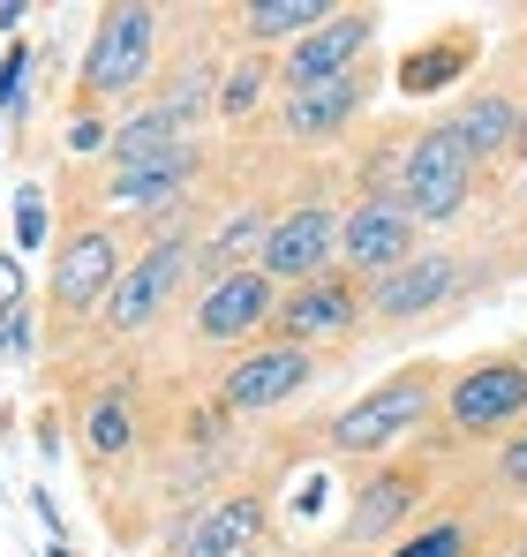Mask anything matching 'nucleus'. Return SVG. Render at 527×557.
<instances>
[{
    "instance_id": "obj_16",
    "label": "nucleus",
    "mask_w": 527,
    "mask_h": 557,
    "mask_svg": "<svg viewBox=\"0 0 527 557\" xmlns=\"http://www.w3.org/2000/svg\"><path fill=\"white\" fill-rule=\"evenodd\" d=\"M452 286H459L452 257H415V264H400L392 278L369 286V309L377 317H430L438 301H452Z\"/></svg>"
},
{
    "instance_id": "obj_24",
    "label": "nucleus",
    "mask_w": 527,
    "mask_h": 557,
    "mask_svg": "<svg viewBox=\"0 0 527 557\" xmlns=\"http://www.w3.org/2000/svg\"><path fill=\"white\" fill-rule=\"evenodd\" d=\"M159 106L174 113L181 128H196L204 113H219V76H211L204 61H188V69H174V76H167V91H159Z\"/></svg>"
},
{
    "instance_id": "obj_30",
    "label": "nucleus",
    "mask_w": 527,
    "mask_h": 557,
    "mask_svg": "<svg viewBox=\"0 0 527 557\" xmlns=\"http://www.w3.org/2000/svg\"><path fill=\"white\" fill-rule=\"evenodd\" d=\"M505 482H513V490H527V437H513V445H505Z\"/></svg>"
},
{
    "instance_id": "obj_14",
    "label": "nucleus",
    "mask_w": 527,
    "mask_h": 557,
    "mask_svg": "<svg viewBox=\"0 0 527 557\" xmlns=\"http://www.w3.org/2000/svg\"><path fill=\"white\" fill-rule=\"evenodd\" d=\"M196 174H204V151H196V144H181V151H167V159H159V166L121 174V182H113V203H121V211H144V219H167V211H181V203H188Z\"/></svg>"
},
{
    "instance_id": "obj_13",
    "label": "nucleus",
    "mask_w": 527,
    "mask_h": 557,
    "mask_svg": "<svg viewBox=\"0 0 527 557\" xmlns=\"http://www.w3.org/2000/svg\"><path fill=\"white\" fill-rule=\"evenodd\" d=\"M264 497L257 490H234V497H211L188 512V528L174 535V557H249L264 535Z\"/></svg>"
},
{
    "instance_id": "obj_31",
    "label": "nucleus",
    "mask_w": 527,
    "mask_h": 557,
    "mask_svg": "<svg viewBox=\"0 0 527 557\" xmlns=\"http://www.w3.org/2000/svg\"><path fill=\"white\" fill-rule=\"evenodd\" d=\"M15 294H23V264L0 257V309H15Z\"/></svg>"
},
{
    "instance_id": "obj_27",
    "label": "nucleus",
    "mask_w": 527,
    "mask_h": 557,
    "mask_svg": "<svg viewBox=\"0 0 527 557\" xmlns=\"http://www.w3.org/2000/svg\"><path fill=\"white\" fill-rule=\"evenodd\" d=\"M392 557H467V535L459 528H430V535H415L407 550H392Z\"/></svg>"
},
{
    "instance_id": "obj_25",
    "label": "nucleus",
    "mask_w": 527,
    "mask_h": 557,
    "mask_svg": "<svg viewBox=\"0 0 527 557\" xmlns=\"http://www.w3.org/2000/svg\"><path fill=\"white\" fill-rule=\"evenodd\" d=\"M271 91V61H234L226 76H219V121H249Z\"/></svg>"
},
{
    "instance_id": "obj_2",
    "label": "nucleus",
    "mask_w": 527,
    "mask_h": 557,
    "mask_svg": "<svg viewBox=\"0 0 527 557\" xmlns=\"http://www.w3.org/2000/svg\"><path fill=\"white\" fill-rule=\"evenodd\" d=\"M196 264H204V242H196V234H181V226L159 234L144 257H128V272L113 278V294H106V332H151Z\"/></svg>"
},
{
    "instance_id": "obj_11",
    "label": "nucleus",
    "mask_w": 527,
    "mask_h": 557,
    "mask_svg": "<svg viewBox=\"0 0 527 557\" xmlns=\"http://www.w3.org/2000/svg\"><path fill=\"white\" fill-rule=\"evenodd\" d=\"M444 407H452V422H459L467 437H490V430L520 422V414H527V362H513V355L475 362V370L444 392Z\"/></svg>"
},
{
    "instance_id": "obj_1",
    "label": "nucleus",
    "mask_w": 527,
    "mask_h": 557,
    "mask_svg": "<svg viewBox=\"0 0 527 557\" xmlns=\"http://www.w3.org/2000/svg\"><path fill=\"white\" fill-rule=\"evenodd\" d=\"M151 61H159V8H98V30H90L84 76H76V98L90 113L113 106V98L144 91L151 84Z\"/></svg>"
},
{
    "instance_id": "obj_7",
    "label": "nucleus",
    "mask_w": 527,
    "mask_h": 557,
    "mask_svg": "<svg viewBox=\"0 0 527 557\" xmlns=\"http://www.w3.org/2000/svg\"><path fill=\"white\" fill-rule=\"evenodd\" d=\"M377 46V15L369 8H332L302 46H286V61H279V76H286V91H309V84H340L361 69V53Z\"/></svg>"
},
{
    "instance_id": "obj_8",
    "label": "nucleus",
    "mask_w": 527,
    "mask_h": 557,
    "mask_svg": "<svg viewBox=\"0 0 527 557\" xmlns=\"http://www.w3.org/2000/svg\"><path fill=\"white\" fill-rule=\"evenodd\" d=\"M332 257H340V211L332 203H294V211L271 219V242H264L257 272L271 286H309V278H324Z\"/></svg>"
},
{
    "instance_id": "obj_29",
    "label": "nucleus",
    "mask_w": 527,
    "mask_h": 557,
    "mask_svg": "<svg viewBox=\"0 0 527 557\" xmlns=\"http://www.w3.org/2000/svg\"><path fill=\"white\" fill-rule=\"evenodd\" d=\"M15 226H23V242H38V234H46V196H38V188H23V196H15Z\"/></svg>"
},
{
    "instance_id": "obj_20",
    "label": "nucleus",
    "mask_w": 527,
    "mask_h": 557,
    "mask_svg": "<svg viewBox=\"0 0 527 557\" xmlns=\"http://www.w3.org/2000/svg\"><path fill=\"white\" fill-rule=\"evenodd\" d=\"M324 15H332L324 0H249L234 23H242V38H249V46H302Z\"/></svg>"
},
{
    "instance_id": "obj_21",
    "label": "nucleus",
    "mask_w": 527,
    "mask_h": 557,
    "mask_svg": "<svg viewBox=\"0 0 527 557\" xmlns=\"http://www.w3.org/2000/svg\"><path fill=\"white\" fill-rule=\"evenodd\" d=\"M452 136L467 144V159H490V151H513V136H520V106L513 98H475V106H459L452 113Z\"/></svg>"
},
{
    "instance_id": "obj_33",
    "label": "nucleus",
    "mask_w": 527,
    "mask_h": 557,
    "mask_svg": "<svg viewBox=\"0 0 527 557\" xmlns=\"http://www.w3.org/2000/svg\"><path fill=\"white\" fill-rule=\"evenodd\" d=\"M46 557H69V543H53V550H46Z\"/></svg>"
},
{
    "instance_id": "obj_15",
    "label": "nucleus",
    "mask_w": 527,
    "mask_h": 557,
    "mask_svg": "<svg viewBox=\"0 0 527 557\" xmlns=\"http://www.w3.org/2000/svg\"><path fill=\"white\" fill-rule=\"evenodd\" d=\"M188 144V128H181L174 113L151 98V106H136L128 121H113V144H106V166H113V182L121 174H144V166H159L167 151H181Z\"/></svg>"
},
{
    "instance_id": "obj_32",
    "label": "nucleus",
    "mask_w": 527,
    "mask_h": 557,
    "mask_svg": "<svg viewBox=\"0 0 527 557\" xmlns=\"http://www.w3.org/2000/svg\"><path fill=\"white\" fill-rule=\"evenodd\" d=\"M513 151H527V113H520V136H513Z\"/></svg>"
},
{
    "instance_id": "obj_3",
    "label": "nucleus",
    "mask_w": 527,
    "mask_h": 557,
    "mask_svg": "<svg viewBox=\"0 0 527 557\" xmlns=\"http://www.w3.org/2000/svg\"><path fill=\"white\" fill-rule=\"evenodd\" d=\"M317 384V355L309 347H286V339H257V347H242L226 376H219V407L226 414H271V407H286V399H302Z\"/></svg>"
},
{
    "instance_id": "obj_18",
    "label": "nucleus",
    "mask_w": 527,
    "mask_h": 557,
    "mask_svg": "<svg viewBox=\"0 0 527 557\" xmlns=\"http://www.w3.org/2000/svg\"><path fill=\"white\" fill-rule=\"evenodd\" d=\"M369 98V69H354L340 84H309V91H286V136H340Z\"/></svg>"
},
{
    "instance_id": "obj_9",
    "label": "nucleus",
    "mask_w": 527,
    "mask_h": 557,
    "mask_svg": "<svg viewBox=\"0 0 527 557\" xmlns=\"http://www.w3.org/2000/svg\"><path fill=\"white\" fill-rule=\"evenodd\" d=\"M340 257H347V272L392 278L400 264H415V211L392 196H361L340 219Z\"/></svg>"
},
{
    "instance_id": "obj_28",
    "label": "nucleus",
    "mask_w": 527,
    "mask_h": 557,
    "mask_svg": "<svg viewBox=\"0 0 527 557\" xmlns=\"http://www.w3.org/2000/svg\"><path fill=\"white\" fill-rule=\"evenodd\" d=\"M98 144H113V128H106V121H98V113H69V151H98ZM98 159H106V151H98Z\"/></svg>"
},
{
    "instance_id": "obj_6",
    "label": "nucleus",
    "mask_w": 527,
    "mask_h": 557,
    "mask_svg": "<svg viewBox=\"0 0 527 557\" xmlns=\"http://www.w3.org/2000/svg\"><path fill=\"white\" fill-rule=\"evenodd\" d=\"M430 392H438L430 370H407V376H392V384H377L369 399H354L347 414L332 422V453H384L392 437H407L430 414Z\"/></svg>"
},
{
    "instance_id": "obj_5",
    "label": "nucleus",
    "mask_w": 527,
    "mask_h": 557,
    "mask_svg": "<svg viewBox=\"0 0 527 557\" xmlns=\"http://www.w3.org/2000/svg\"><path fill=\"white\" fill-rule=\"evenodd\" d=\"M279 317V286L242 264V272H211L196 294V339L204 347H249V332H271Z\"/></svg>"
},
{
    "instance_id": "obj_12",
    "label": "nucleus",
    "mask_w": 527,
    "mask_h": 557,
    "mask_svg": "<svg viewBox=\"0 0 527 557\" xmlns=\"http://www.w3.org/2000/svg\"><path fill=\"white\" fill-rule=\"evenodd\" d=\"M354 317H361V294H354V278H309V286H286L279 294V317H271V339H286V347H317V339H340L354 332Z\"/></svg>"
},
{
    "instance_id": "obj_26",
    "label": "nucleus",
    "mask_w": 527,
    "mask_h": 557,
    "mask_svg": "<svg viewBox=\"0 0 527 557\" xmlns=\"http://www.w3.org/2000/svg\"><path fill=\"white\" fill-rule=\"evenodd\" d=\"M23 69H30V46H23V38H8V61H0V121H8V113H23Z\"/></svg>"
},
{
    "instance_id": "obj_19",
    "label": "nucleus",
    "mask_w": 527,
    "mask_h": 557,
    "mask_svg": "<svg viewBox=\"0 0 527 557\" xmlns=\"http://www.w3.org/2000/svg\"><path fill=\"white\" fill-rule=\"evenodd\" d=\"M264 242H271V211H264V203H234V211L219 219V234L204 242V278L264 264Z\"/></svg>"
},
{
    "instance_id": "obj_34",
    "label": "nucleus",
    "mask_w": 527,
    "mask_h": 557,
    "mask_svg": "<svg viewBox=\"0 0 527 557\" xmlns=\"http://www.w3.org/2000/svg\"><path fill=\"white\" fill-rule=\"evenodd\" d=\"M249 557H257V550H249Z\"/></svg>"
},
{
    "instance_id": "obj_10",
    "label": "nucleus",
    "mask_w": 527,
    "mask_h": 557,
    "mask_svg": "<svg viewBox=\"0 0 527 557\" xmlns=\"http://www.w3.org/2000/svg\"><path fill=\"white\" fill-rule=\"evenodd\" d=\"M121 272H128V264H121L113 226H84V234H69V242L53 249V278H46V294H53L61 317H84V309H106V294H113V278H121Z\"/></svg>"
},
{
    "instance_id": "obj_22",
    "label": "nucleus",
    "mask_w": 527,
    "mask_h": 557,
    "mask_svg": "<svg viewBox=\"0 0 527 557\" xmlns=\"http://www.w3.org/2000/svg\"><path fill=\"white\" fill-rule=\"evenodd\" d=\"M407 505H415V482H407V474H377V482L354 497L347 543H377V535H392V528L407 520Z\"/></svg>"
},
{
    "instance_id": "obj_17",
    "label": "nucleus",
    "mask_w": 527,
    "mask_h": 557,
    "mask_svg": "<svg viewBox=\"0 0 527 557\" xmlns=\"http://www.w3.org/2000/svg\"><path fill=\"white\" fill-rule=\"evenodd\" d=\"M84 453H90V460H106V467L136 453V384L106 376V384L84 399Z\"/></svg>"
},
{
    "instance_id": "obj_4",
    "label": "nucleus",
    "mask_w": 527,
    "mask_h": 557,
    "mask_svg": "<svg viewBox=\"0 0 527 557\" xmlns=\"http://www.w3.org/2000/svg\"><path fill=\"white\" fill-rule=\"evenodd\" d=\"M467 174H475V159H467V144H459L452 121H444V128H430V136L407 144V159H400V203H407L415 219H459Z\"/></svg>"
},
{
    "instance_id": "obj_23",
    "label": "nucleus",
    "mask_w": 527,
    "mask_h": 557,
    "mask_svg": "<svg viewBox=\"0 0 527 557\" xmlns=\"http://www.w3.org/2000/svg\"><path fill=\"white\" fill-rule=\"evenodd\" d=\"M467 61H475V46H467V38H452V46H422V53H407V61H400V91L430 98V91H444Z\"/></svg>"
}]
</instances>
